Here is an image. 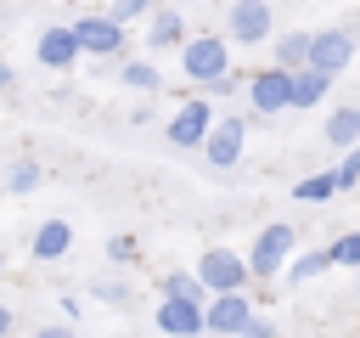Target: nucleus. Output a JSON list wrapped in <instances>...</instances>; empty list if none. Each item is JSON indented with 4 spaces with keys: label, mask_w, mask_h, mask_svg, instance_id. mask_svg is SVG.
Instances as JSON below:
<instances>
[{
    "label": "nucleus",
    "mask_w": 360,
    "mask_h": 338,
    "mask_svg": "<svg viewBox=\"0 0 360 338\" xmlns=\"http://www.w3.org/2000/svg\"><path fill=\"white\" fill-rule=\"evenodd\" d=\"M298 254V231L287 225V220H276V225H264L259 237H253V248L242 254L248 259V276H253V287H270L281 270H287V259Z\"/></svg>",
    "instance_id": "obj_1"
},
{
    "label": "nucleus",
    "mask_w": 360,
    "mask_h": 338,
    "mask_svg": "<svg viewBox=\"0 0 360 338\" xmlns=\"http://www.w3.org/2000/svg\"><path fill=\"white\" fill-rule=\"evenodd\" d=\"M225 68H231V39L225 34H186V45H180V79L191 90H202Z\"/></svg>",
    "instance_id": "obj_2"
},
{
    "label": "nucleus",
    "mask_w": 360,
    "mask_h": 338,
    "mask_svg": "<svg viewBox=\"0 0 360 338\" xmlns=\"http://www.w3.org/2000/svg\"><path fill=\"white\" fill-rule=\"evenodd\" d=\"M214 113H219V107H214L202 90H186L180 107H174V118L163 124V141H169L174 152H197L202 135H208V124H214Z\"/></svg>",
    "instance_id": "obj_3"
},
{
    "label": "nucleus",
    "mask_w": 360,
    "mask_h": 338,
    "mask_svg": "<svg viewBox=\"0 0 360 338\" xmlns=\"http://www.w3.org/2000/svg\"><path fill=\"white\" fill-rule=\"evenodd\" d=\"M191 276L202 282V293H248L253 276H248V259L236 248H202V259L191 265Z\"/></svg>",
    "instance_id": "obj_4"
},
{
    "label": "nucleus",
    "mask_w": 360,
    "mask_h": 338,
    "mask_svg": "<svg viewBox=\"0 0 360 338\" xmlns=\"http://www.w3.org/2000/svg\"><path fill=\"white\" fill-rule=\"evenodd\" d=\"M68 28H73V39H79V56H96V62H118V56H124V45H129V34H124V23H112L107 11H90V17H73Z\"/></svg>",
    "instance_id": "obj_5"
},
{
    "label": "nucleus",
    "mask_w": 360,
    "mask_h": 338,
    "mask_svg": "<svg viewBox=\"0 0 360 338\" xmlns=\"http://www.w3.org/2000/svg\"><path fill=\"white\" fill-rule=\"evenodd\" d=\"M242 146H248V118L242 113H214L208 135H202V163L208 169H236L242 163Z\"/></svg>",
    "instance_id": "obj_6"
},
{
    "label": "nucleus",
    "mask_w": 360,
    "mask_h": 338,
    "mask_svg": "<svg viewBox=\"0 0 360 338\" xmlns=\"http://www.w3.org/2000/svg\"><path fill=\"white\" fill-rule=\"evenodd\" d=\"M253 310H259L253 287H248V293H208V304H202V332H214V338H236V332L248 327Z\"/></svg>",
    "instance_id": "obj_7"
},
{
    "label": "nucleus",
    "mask_w": 360,
    "mask_h": 338,
    "mask_svg": "<svg viewBox=\"0 0 360 338\" xmlns=\"http://www.w3.org/2000/svg\"><path fill=\"white\" fill-rule=\"evenodd\" d=\"M248 113L253 118H276V113H287V96H292V73L287 68H259V73H248Z\"/></svg>",
    "instance_id": "obj_8"
},
{
    "label": "nucleus",
    "mask_w": 360,
    "mask_h": 338,
    "mask_svg": "<svg viewBox=\"0 0 360 338\" xmlns=\"http://www.w3.org/2000/svg\"><path fill=\"white\" fill-rule=\"evenodd\" d=\"M270 34H276L270 0H231V11H225V39L231 45H264Z\"/></svg>",
    "instance_id": "obj_9"
},
{
    "label": "nucleus",
    "mask_w": 360,
    "mask_h": 338,
    "mask_svg": "<svg viewBox=\"0 0 360 338\" xmlns=\"http://www.w3.org/2000/svg\"><path fill=\"white\" fill-rule=\"evenodd\" d=\"M349 62H354V34H349V28H315V34H309V62H304V68L338 79Z\"/></svg>",
    "instance_id": "obj_10"
},
{
    "label": "nucleus",
    "mask_w": 360,
    "mask_h": 338,
    "mask_svg": "<svg viewBox=\"0 0 360 338\" xmlns=\"http://www.w3.org/2000/svg\"><path fill=\"white\" fill-rule=\"evenodd\" d=\"M34 62L51 68V73H73V62H79V39H73V28H68V23L39 28V34H34Z\"/></svg>",
    "instance_id": "obj_11"
},
{
    "label": "nucleus",
    "mask_w": 360,
    "mask_h": 338,
    "mask_svg": "<svg viewBox=\"0 0 360 338\" xmlns=\"http://www.w3.org/2000/svg\"><path fill=\"white\" fill-rule=\"evenodd\" d=\"M73 254V225H68V214H45L39 225H34V237H28V259L34 265H56V259H68Z\"/></svg>",
    "instance_id": "obj_12"
},
{
    "label": "nucleus",
    "mask_w": 360,
    "mask_h": 338,
    "mask_svg": "<svg viewBox=\"0 0 360 338\" xmlns=\"http://www.w3.org/2000/svg\"><path fill=\"white\" fill-rule=\"evenodd\" d=\"M152 321L163 338H202V304H186V299H158Z\"/></svg>",
    "instance_id": "obj_13"
},
{
    "label": "nucleus",
    "mask_w": 360,
    "mask_h": 338,
    "mask_svg": "<svg viewBox=\"0 0 360 338\" xmlns=\"http://www.w3.org/2000/svg\"><path fill=\"white\" fill-rule=\"evenodd\" d=\"M186 34H191V28H186V17H180L174 6H152V11H146V51H152V56H158V51H180Z\"/></svg>",
    "instance_id": "obj_14"
},
{
    "label": "nucleus",
    "mask_w": 360,
    "mask_h": 338,
    "mask_svg": "<svg viewBox=\"0 0 360 338\" xmlns=\"http://www.w3.org/2000/svg\"><path fill=\"white\" fill-rule=\"evenodd\" d=\"M304 62H309V28L270 34V68H287V73H298Z\"/></svg>",
    "instance_id": "obj_15"
},
{
    "label": "nucleus",
    "mask_w": 360,
    "mask_h": 338,
    "mask_svg": "<svg viewBox=\"0 0 360 338\" xmlns=\"http://www.w3.org/2000/svg\"><path fill=\"white\" fill-rule=\"evenodd\" d=\"M326 96H332V79L315 73V68H298V73H292V96H287V107H292V113H309V107H321Z\"/></svg>",
    "instance_id": "obj_16"
},
{
    "label": "nucleus",
    "mask_w": 360,
    "mask_h": 338,
    "mask_svg": "<svg viewBox=\"0 0 360 338\" xmlns=\"http://www.w3.org/2000/svg\"><path fill=\"white\" fill-rule=\"evenodd\" d=\"M118 79L129 84V90H141V96H158L169 79L158 73V62H146V56H129V62H118Z\"/></svg>",
    "instance_id": "obj_17"
},
{
    "label": "nucleus",
    "mask_w": 360,
    "mask_h": 338,
    "mask_svg": "<svg viewBox=\"0 0 360 338\" xmlns=\"http://www.w3.org/2000/svg\"><path fill=\"white\" fill-rule=\"evenodd\" d=\"M321 270H332V259H326V248H304V254H292V259H287V270H281V282H287V287H304V282H315Z\"/></svg>",
    "instance_id": "obj_18"
},
{
    "label": "nucleus",
    "mask_w": 360,
    "mask_h": 338,
    "mask_svg": "<svg viewBox=\"0 0 360 338\" xmlns=\"http://www.w3.org/2000/svg\"><path fill=\"white\" fill-rule=\"evenodd\" d=\"M326 141H332L338 152L360 146V107H332V118H326Z\"/></svg>",
    "instance_id": "obj_19"
},
{
    "label": "nucleus",
    "mask_w": 360,
    "mask_h": 338,
    "mask_svg": "<svg viewBox=\"0 0 360 338\" xmlns=\"http://www.w3.org/2000/svg\"><path fill=\"white\" fill-rule=\"evenodd\" d=\"M158 299H186V304H208V293H202V282H197L191 270H163V282H158Z\"/></svg>",
    "instance_id": "obj_20"
},
{
    "label": "nucleus",
    "mask_w": 360,
    "mask_h": 338,
    "mask_svg": "<svg viewBox=\"0 0 360 338\" xmlns=\"http://www.w3.org/2000/svg\"><path fill=\"white\" fill-rule=\"evenodd\" d=\"M39 180H45L39 158H11V169H6V192H11V197H28V192H39Z\"/></svg>",
    "instance_id": "obj_21"
},
{
    "label": "nucleus",
    "mask_w": 360,
    "mask_h": 338,
    "mask_svg": "<svg viewBox=\"0 0 360 338\" xmlns=\"http://www.w3.org/2000/svg\"><path fill=\"white\" fill-rule=\"evenodd\" d=\"M292 197H298V203H326V197H338V186H332V169H315V175H304V180L292 186Z\"/></svg>",
    "instance_id": "obj_22"
},
{
    "label": "nucleus",
    "mask_w": 360,
    "mask_h": 338,
    "mask_svg": "<svg viewBox=\"0 0 360 338\" xmlns=\"http://www.w3.org/2000/svg\"><path fill=\"white\" fill-rule=\"evenodd\" d=\"M326 259L343 270H360V231H343L338 242H326Z\"/></svg>",
    "instance_id": "obj_23"
},
{
    "label": "nucleus",
    "mask_w": 360,
    "mask_h": 338,
    "mask_svg": "<svg viewBox=\"0 0 360 338\" xmlns=\"http://www.w3.org/2000/svg\"><path fill=\"white\" fill-rule=\"evenodd\" d=\"M90 299H101V304H118V310H124L135 293H129V282H118V276H96V282H90Z\"/></svg>",
    "instance_id": "obj_24"
},
{
    "label": "nucleus",
    "mask_w": 360,
    "mask_h": 338,
    "mask_svg": "<svg viewBox=\"0 0 360 338\" xmlns=\"http://www.w3.org/2000/svg\"><path fill=\"white\" fill-rule=\"evenodd\" d=\"M242 84H248V73H242V68H225L219 79H208V84H202V96H208V101H225V96H236Z\"/></svg>",
    "instance_id": "obj_25"
},
{
    "label": "nucleus",
    "mask_w": 360,
    "mask_h": 338,
    "mask_svg": "<svg viewBox=\"0 0 360 338\" xmlns=\"http://www.w3.org/2000/svg\"><path fill=\"white\" fill-rule=\"evenodd\" d=\"M332 186H338V192H354V186H360V146H349V152L338 158V169H332Z\"/></svg>",
    "instance_id": "obj_26"
},
{
    "label": "nucleus",
    "mask_w": 360,
    "mask_h": 338,
    "mask_svg": "<svg viewBox=\"0 0 360 338\" xmlns=\"http://www.w3.org/2000/svg\"><path fill=\"white\" fill-rule=\"evenodd\" d=\"M107 259H112V265H135V259H141V242L118 231V237H107Z\"/></svg>",
    "instance_id": "obj_27"
},
{
    "label": "nucleus",
    "mask_w": 360,
    "mask_h": 338,
    "mask_svg": "<svg viewBox=\"0 0 360 338\" xmlns=\"http://www.w3.org/2000/svg\"><path fill=\"white\" fill-rule=\"evenodd\" d=\"M152 6H158V0H112V11H107V17H112V23H124V28H129V23H141V17H146V11H152Z\"/></svg>",
    "instance_id": "obj_28"
},
{
    "label": "nucleus",
    "mask_w": 360,
    "mask_h": 338,
    "mask_svg": "<svg viewBox=\"0 0 360 338\" xmlns=\"http://www.w3.org/2000/svg\"><path fill=\"white\" fill-rule=\"evenodd\" d=\"M236 338H281V332H276V321H270V315H259V310H253V315H248V327H242Z\"/></svg>",
    "instance_id": "obj_29"
},
{
    "label": "nucleus",
    "mask_w": 360,
    "mask_h": 338,
    "mask_svg": "<svg viewBox=\"0 0 360 338\" xmlns=\"http://www.w3.org/2000/svg\"><path fill=\"white\" fill-rule=\"evenodd\" d=\"M34 338H73V321H45L34 327Z\"/></svg>",
    "instance_id": "obj_30"
},
{
    "label": "nucleus",
    "mask_w": 360,
    "mask_h": 338,
    "mask_svg": "<svg viewBox=\"0 0 360 338\" xmlns=\"http://www.w3.org/2000/svg\"><path fill=\"white\" fill-rule=\"evenodd\" d=\"M11 327H17V310H11V304H0V338H11Z\"/></svg>",
    "instance_id": "obj_31"
},
{
    "label": "nucleus",
    "mask_w": 360,
    "mask_h": 338,
    "mask_svg": "<svg viewBox=\"0 0 360 338\" xmlns=\"http://www.w3.org/2000/svg\"><path fill=\"white\" fill-rule=\"evenodd\" d=\"M11 84H17V73H11V62H0V96H6Z\"/></svg>",
    "instance_id": "obj_32"
},
{
    "label": "nucleus",
    "mask_w": 360,
    "mask_h": 338,
    "mask_svg": "<svg viewBox=\"0 0 360 338\" xmlns=\"http://www.w3.org/2000/svg\"><path fill=\"white\" fill-rule=\"evenodd\" d=\"M354 299H360V270H354Z\"/></svg>",
    "instance_id": "obj_33"
}]
</instances>
